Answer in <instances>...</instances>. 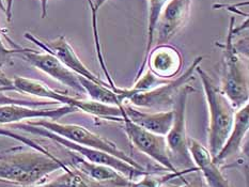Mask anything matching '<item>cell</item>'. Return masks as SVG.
<instances>
[{
    "label": "cell",
    "mask_w": 249,
    "mask_h": 187,
    "mask_svg": "<svg viewBox=\"0 0 249 187\" xmlns=\"http://www.w3.org/2000/svg\"><path fill=\"white\" fill-rule=\"evenodd\" d=\"M69 168L55 154L47 155L23 146L0 152V183L31 187L44 182L51 173Z\"/></svg>",
    "instance_id": "obj_1"
},
{
    "label": "cell",
    "mask_w": 249,
    "mask_h": 187,
    "mask_svg": "<svg viewBox=\"0 0 249 187\" xmlns=\"http://www.w3.org/2000/svg\"><path fill=\"white\" fill-rule=\"evenodd\" d=\"M196 73L201 79L202 89L207 101L209 110V128H208V150L212 157L216 156L228 138L234 123L236 109L231 102L216 85L210 75L200 68H196Z\"/></svg>",
    "instance_id": "obj_2"
},
{
    "label": "cell",
    "mask_w": 249,
    "mask_h": 187,
    "mask_svg": "<svg viewBox=\"0 0 249 187\" xmlns=\"http://www.w3.org/2000/svg\"><path fill=\"white\" fill-rule=\"evenodd\" d=\"M203 60L202 56L196 57L193 63L184 72L181 76H178L175 80L169 82L156 87L145 92H132L128 88H113L112 91L119 95L122 103H127L139 109H148L150 111H166L172 109L175 106L176 99L178 91L183 85L189 84L192 80H195L194 74L196 68L201 64Z\"/></svg>",
    "instance_id": "obj_3"
},
{
    "label": "cell",
    "mask_w": 249,
    "mask_h": 187,
    "mask_svg": "<svg viewBox=\"0 0 249 187\" xmlns=\"http://www.w3.org/2000/svg\"><path fill=\"white\" fill-rule=\"evenodd\" d=\"M12 82L14 89L18 92L37 96V98L41 99H46L47 101L56 102L57 104L72 106L77 110L86 112V114L94 116L96 118H101V119L122 123V111L120 107L118 106L102 104L92 100L74 98V96L58 92V91L48 87L44 83L36 79L15 76L12 79Z\"/></svg>",
    "instance_id": "obj_4"
},
{
    "label": "cell",
    "mask_w": 249,
    "mask_h": 187,
    "mask_svg": "<svg viewBox=\"0 0 249 187\" xmlns=\"http://www.w3.org/2000/svg\"><path fill=\"white\" fill-rule=\"evenodd\" d=\"M235 18L230 19L228 35L226 42L218 44L223 48L224 66L221 76V91L231 102L232 106L237 110L248 104L249 100V83L248 73L244 63L239 56V51L233 43L235 34Z\"/></svg>",
    "instance_id": "obj_5"
},
{
    "label": "cell",
    "mask_w": 249,
    "mask_h": 187,
    "mask_svg": "<svg viewBox=\"0 0 249 187\" xmlns=\"http://www.w3.org/2000/svg\"><path fill=\"white\" fill-rule=\"evenodd\" d=\"M192 85H183L178 91L175 106L172 107L173 122L169 132L165 136L168 153L171 163L178 171H196L198 168L195 166L189 152V144L186 132V108L189 94L195 92Z\"/></svg>",
    "instance_id": "obj_6"
},
{
    "label": "cell",
    "mask_w": 249,
    "mask_h": 187,
    "mask_svg": "<svg viewBox=\"0 0 249 187\" xmlns=\"http://www.w3.org/2000/svg\"><path fill=\"white\" fill-rule=\"evenodd\" d=\"M11 128H16V130L28 133V134H32V135L51 139V140H53V142L60 144V146H62L63 148L68 149L69 151L76 153L80 157L89 160L91 163L109 166V167L116 169L117 171H119V172L122 173L123 175H125L126 178H128L132 181L137 180L140 178V176L150 172V171H148L147 169H138L136 167H134V166L123 162V160L112 156V155L108 154L106 152L74 143L72 141L68 140V139H64L60 136L56 135V134L45 130V128H43L41 126L31 125L29 123L26 122V123H15V124H12Z\"/></svg>",
    "instance_id": "obj_7"
},
{
    "label": "cell",
    "mask_w": 249,
    "mask_h": 187,
    "mask_svg": "<svg viewBox=\"0 0 249 187\" xmlns=\"http://www.w3.org/2000/svg\"><path fill=\"white\" fill-rule=\"evenodd\" d=\"M27 123H29L31 125L41 126L64 139H68V140L74 143L80 144V146L93 148L100 150V151L106 152L138 169H144L133 157L129 156L128 154H126L123 150L119 148L115 142L110 141L109 139H106L97 135V134L91 132L89 128H86L85 126L76 124H63V123L47 119H36L35 121H28Z\"/></svg>",
    "instance_id": "obj_8"
},
{
    "label": "cell",
    "mask_w": 249,
    "mask_h": 187,
    "mask_svg": "<svg viewBox=\"0 0 249 187\" xmlns=\"http://www.w3.org/2000/svg\"><path fill=\"white\" fill-rule=\"evenodd\" d=\"M122 119L123 130L134 148H136L139 152L152 158L155 163L160 165L169 172H180L173 167L171 163L165 136L151 133L136 125L132 121H129L123 114Z\"/></svg>",
    "instance_id": "obj_9"
},
{
    "label": "cell",
    "mask_w": 249,
    "mask_h": 187,
    "mask_svg": "<svg viewBox=\"0 0 249 187\" xmlns=\"http://www.w3.org/2000/svg\"><path fill=\"white\" fill-rule=\"evenodd\" d=\"M13 55L19 56L21 59L29 63L30 66L40 69L48 76L53 78L60 84L71 88L75 92L79 94H86L85 89L80 84L79 76L77 74L69 69L58 59L48 52H37L34 50L23 47H16Z\"/></svg>",
    "instance_id": "obj_10"
},
{
    "label": "cell",
    "mask_w": 249,
    "mask_h": 187,
    "mask_svg": "<svg viewBox=\"0 0 249 187\" xmlns=\"http://www.w3.org/2000/svg\"><path fill=\"white\" fill-rule=\"evenodd\" d=\"M24 37L34 43L37 47H40L43 51L52 53L69 69L77 74L78 76H82L97 84H106L105 80L96 76L93 72L90 71L88 67H86V64L80 60V58L77 56V53L75 52L64 35H59L55 40L52 41H42L30 32H25Z\"/></svg>",
    "instance_id": "obj_11"
},
{
    "label": "cell",
    "mask_w": 249,
    "mask_h": 187,
    "mask_svg": "<svg viewBox=\"0 0 249 187\" xmlns=\"http://www.w3.org/2000/svg\"><path fill=\"white\" fill-rule=\"evenodd\" d=\"M193 0H168L156 26L154 44H168L189 17Z\"/></svg>",
    "instance_id": "obj_12"
},
{
    "label": "cell",
    "mask_w": 249,
    "mask_h": 187,
    "mask_svg": "<svg viewBox=\"0 0 249 187\" xmlns=\"http://www.w3.org/2000/svg\"><path fill=\"white\" fill-rule=\"evenodd\" d=\"M77 111L72 106L62 105L59 107H28L21 105L0 106V125L15 124L24 120L48 119L57 121L68 115Z\"/></svg>",
    "instance_id": "obj_13"
},
{
    "label": "cell",
    "mask_w": 249,
    "mask_h": 187,
    "mask_svg": "<svg viewBox=\"0 0 249 187\" xmlns=\"http://www.w3.org/2000/svg\"><path fill=\"white\" fill-rule=\"evenodd\" d=\"M149 71L155 76L171 80L180 73L183 67V57L177 47L161 44L152 47L147 59Z\"/></svg>",
    "instance_id": "obj_14"
},
{
    "label": "cell",
    "mask_w": 249,
    "mask_h": 187,
    "mask_svg": "<svg viewBox=\"0 0 249 187\" xmlns=\"http://www.w3.org/2000/svg\"><path fill=\"white\" fill-rule=\"evenodd\" d=\"M189 152L208 187H233L226 178L220 166L216 164L208 148L194 138L188 139Z\"/></svg>",
    "instance_id": "obj_15"
},
{
    "label": "cell",
    "mask_w": 249,
    "mask_h": 187,
    "mask_svg": "<svg viewBox=\"0 0 249 187\" xmlns=\"http://www.w3.org/2000/svg\"><path fill=\"white\" fill-rule=\"evenodd\" d=\"M120 108L122 114L129 121L144 130L161 136H166L169 132L175 117L172 109L166 111H144L127 103H123Z\"/></svg>",
    "instance_id": "obj_16"
},
{
    "label": "cell",
    "mask_w": 249,
    "mask_h": 187,
    "mask_svg": "<svg viewBox=\"0 0 249 187\" xmlns=\"http://www.w3.org/2000/svg\"><path fill=\"white\" fill-rule=\"evenodd\" d=\"M249 130V104H246L235 112L234 123L232 130L220 151L213 157L214 162L221 165L235 155L240 154L244 146Z\"/></svg>",
    "instance_id": "obj_17"
},
{
    "label": "cell",
    "mask_w": 249,
    "mask_h": 187,
    "mask_svg": "<svg viewBox=\"0 0 249 187\" xmlns=\"http://www.w3.org/2000/svg\"><path fill=\"white\" fill-rule=\"evenodd\" d=\"M70 155H71V158L67 162L69 166L77 169L91 180L99 182V183L113 184L120 187H128L131 184L132 180H129L125 175L109 166L91 163L71 151H70Z\"/></svg>",
    "instance_id": "obj_18"
},
{
    "label": "cell",
    "mask_w": 249,
    "mask_h": 187,
    "mask_svg": "<svg viewBox=\"0 0 249 187\" xmlns=\"http://www.w3.org/2000/svg\"><path fill=\"white\" fill-rule=\"evenodd\" d=\"M69 165V164H68ZM31 187H120L113 184H103L89 179L84 173L80 172L71 166L63 170L61 174L56 176L50 182H43Z\"/></svg>",
    "instance_id": "obj_19"
},
{
    "label": "cell",
    "mask_w": 249,
    "mask_h": 187,
    "mask_svg": "<svg viewBox=\"0 0 249 187\" xmlns=\"http://www.w3.org/2000/svg\"><path fill=\"white\" fill-rule=\"evenodd\" d=\"M168 0H148V39H147V45H145V51H144V56L142 66L139 67L136 78L135 80L138 79L143 74V71L145 67H147V59L150 53V51L152 50L154 45V35H155V30L156 26H158L160 16L161 14V11H163L165 4L167 3Z\"/></svg>",
    "instance_id": "obj_20"
},
{
    "label": "cell",
    "mask_w": 249,
    "mask_h": 187,
    "mask_svg": "<svg viewBox=\"0 0 249 187\" xmlns=\"http://www.w3.org/2000/svg\"><path fill=\"white\" fill-rule=\"evenodd\" d=\"M80 84H82L83 88L85 89L86 94L89 96V99L99 102L102 104L106 105H112V106H122V101L119 98V95L112 91L109 87V85L106 84H97L94 82H91L89 79H86L82 76H79Z\"/></svg>",
    "instance_id": "obj_21"
},
{
    "label": "cell",
    "mask_w": 249,
    "mask_h": 187,
    "mask_svg": "<svg viewBox=\"0 0 249 187\" xmlns=\"http://www.w3.org/2000/svg\"><path fill=\"white\" fill-rule=\"evenodd\" d=\"M178 182H172V179L167 181L161 187H208L199 170L182 173L178 176Z\"/></svg>",
    "instance_id": "obj_22"
},
{
    "label": "cell",
    "mask_w": 249,
    "mask_h": 187,
    "mask_svg": "<svg viewBox=\"0 0 249 187\" xmlns=\"http://www.w3.org/2000/svg\"><path fill=\"white\" fill-rule=\"evenodd\" d=\"M168 82H169V80L155 76L154 74L151 73L148 69V72L144 75H142L138 79L135 80V84L128 89L131 90L132 92H145V91H150L156 87H160V85H164Z\"/></svg>",
    "instance_id": "obj_23"
},
{
    "label": "cell",
    "mask_w": 249,
    "mask_h": 187,
    "mask_svg": "<svg viewBox=\"0 0 249 187\" xmlns=\"http://www.w3.org/2000/svg\"><path fill=\"white\" fill-rule=\"evenodd\" d=\"M0 136L1 137H8V138H11V139H14V140L20 142L21 144H24V146L28 147V148H31V149H35L36 150V151L39 152H42L44 154H47V155H53L50 150H47L46 148H44L43 146H41L40 143H37L36 141L32 140V139H30L29 137H26L24 135H20V134L16 133L12 130H10V128L5 127L3 125H0Z\"/></svg>",
    "instance_id": "obj_24"
},
{
    "label": "cell",
    "mask_w": 249,
    "mask_h": 187,
    "mask_svg": "<svg viewBox=\"0 0 249 187\" xmlns=\"http://www.w3.org/2000/svg\"><path fill=\"white\" fill-rule=\"evenodd\" d=\"M5 105H21V106H28V107H50L57 105L56 102L53 101H36V100H23V99H16L12 96H8L3 94L0 91V106Z\"/></svg>",
    "instance_id": "obj_25"
},
{
    "label": "cell",
    "mask_w": 249,
    "mask_h": 187,
    "mask_svg": "<svg viewBox=\"0 0 249 187\" xmlns=\"http://www.w3.org/2000/svg\"><path fill=\"white\" fill-rule=\"evenodd\" d=\"M4 59L5 58L0 60V91L1 92H3V91H15L12 79H10L2 69Z\"/></svg>",
    "instance_id": "obj_26"
},
{
    "label": "cell",
    "mask_w": 249,
    "mask_h": 187,
    "mask_svg": "<svg viewBox=\"0 0 249 187\" xmlns=\"http://www.w3.org/2000/svg\"><path fill=\"white\" fill-rule=\"evenodd\" d=\"M13 1L14 0H5V16H7V20L11 21L12 20V9H13Z\"/></svg>",
    "instance_id": "obj_27"
},
{
    "label": "cell",
    "mask_w": 249,
    "mask_h": 187,
    "mask_svg": "<svg viewBox=\"0 0 249 187\" xmlns=\"http://www.w3.org/2000/svg\"><path fill=\"white\" fill-rule=\"evenodd\" d=\"M108 0H88V3L90 5V8L92 10H94L95 12H97L99 11V9L102 7L103 4H104L105 2H107Z\"/></svg>",
    "instance_id": "obj_28"
},
{
    "label": "cell",
    "mask_w": 249,
    "mask_h": 187,
    "mask_svg": "<svg viewBox=\"0 0 249 187\" xmlns=\"http://www.w3.org/2000/svg\"><path fill=\"white\" fill-rule=\"evenodd\" d=\"M40 3H41V17L46 18L48 0H40Z\"/></svg>",
    "instance_id": "obj_29"
},
{
    "label": "cell",
    "mask_w": 249,
    "mask_h": 187,
    "mask_svg": "<svg viewBox=\"0 0 249 187\" xmlns=\"http://www.w3.org/2000/svg\"><path fill=\"white\" fill-rule=\"evenodd\" d=\"M14 50L15 48H13V50H8L4 45H0V53H2V55H8V56L13 55Z\"/></svg>",
    "instance_id": "obj_30"
},
{
    "label": "cell",
    "mask_w": 249,
    "mask_h": 187,
    "mask_svg": "<svg viewBox=\"0 0 249 187\" xmlns=\"http://www.w3.org/2000/svg\"><path fill=\"white\" fill-rule=\"evenodd\" d=\"M0 10H2L5 12V5H4V0H0Z\"/></svg>",
    "instance_id": "obj_31"
},
{
    "label": "cell",
    "mask_w": 249,
    "mask_h": 187,
    "mask_svg": "<svg viewBox=\"0 0 249 187\" xmlns=\"http://www.w3.org/2000/svg\"><path fill=\"white\" fill-rule=\"evenodd\" d=\"M0 45H3V43L1 41V36H0Z\"/></svg>",
    "instance_id": "obj_32"
}]
</instances>
